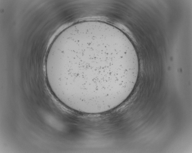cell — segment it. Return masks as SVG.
<instances>
[{
    "label": "cell",
    "mask_w": 192,
    "mask_h": 153,
    "mask_svg": "<svg viewBox=\"0 0 192 153\" xmlns=\"http://www.w3.org/2000/svg\"><path fill=\"white\" fill-rule=\"evenodd\" d=\"M45 69L49 87L68 108L89 114L118 107L137 82L138 56L130 40L107 23H75L63 31L49 50Z\"/></svg>",
    "instance_id": "obj_1"
}]
</instances>
